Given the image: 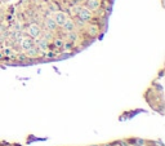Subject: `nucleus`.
Here are the masks:
<instances>
[{
    "instance_id": "1",
    "label": "nucleus",
    "mask_w": 165,
    "mask_h": 146,
    "mask_svg": "<svg viewBox=\"0 0 165 146\" xmlns=\"http://www.w3.org/2000/svg\"><path fill=\"white\" fill-rule=\"evenodd\" d=\"M114 0H0V66L67 58L104 34Z\"/></svg>"
},
{
    "instance_id": "2",
    "label": "nucleus",
    "mask_w": 165,
    "mask_h": 146,
    "mask_svg": "<svg viewBox=\"0 0 165 146\" xmlns=\"http://www.w3.org/2000/svg\"><path fill=\"white\" fill-rule=\"evenodd\" d=\"M139 146H146V145H144V144H142V145H139Z\"/></svg>"
}]
</instances>
